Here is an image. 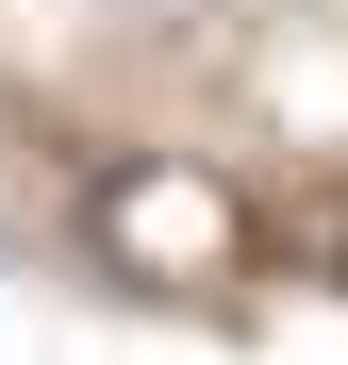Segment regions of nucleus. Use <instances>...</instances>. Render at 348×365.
Here are the masks:
<instances>
[]
</instances>
